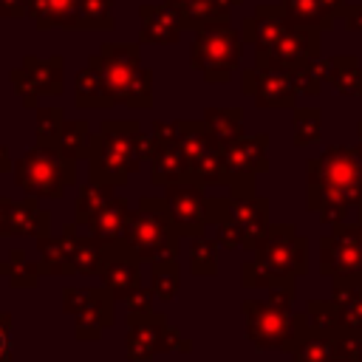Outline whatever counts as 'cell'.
Wrapping results in <instances>:
<instances>
[{
    "label": "cell",
    "instance_id": "83f0119b",
    "mask_svg": "<svg viewBox=\"0 0 362 362\" xmlns=\"http://www.w3.org/2000/svg\"><path fill=\"white\" fill-rule=\"evenodd\" d=\"M34 116H37V130H34L37 147H57L62 124H65V110L57 105H40Z\"/></svg>",
    "mask_w": 362,
    "mask_h": 362
},
{
    "label": "cell",
    "instance_id": "5bb4252c",
    "mask_svg": "<svg viewBox=\"0 0 362 362\" xmlns=\"http://www.w3.org/2000/svg\"><path fill=\"white\" fill-rule=\"evenodd\" d=\"M139 20H141V34H139L141 45H173L181 40L184 31L181 11L167 3H141Z\"/></svg>",
    "mask_w": 362,
    "mask_h": 362
},
{
    "label": "cell",
    "instance_id": "1f68e13d",
    "mask_svg": "<svg viewBox=\"0 0 362 362\" xmlns=\"http://www.w3.org/2000/svg\"><path fill=\"white\" fill-rule=\"evenodd\" d=\"M150 288L158 297V303H170L178 294V266H175V260L150 263Z\"/></svg>",
    "mask_w": 362,
    "mask_h": 362
},
{
    "label": "cell",
    "instance_id": "4dcf8cb0",
    "mask_svg": "<svg viewBox=\"0 0 362 362\" xmlns=\"http://www.w3.org/2000/svg\"><path fill=\"white\" fill-rule=\"evenodd\" d=\"M105 249L107 243L90 238L82 232L79 243H76V255H74V266H76V274H99L102 272V263H105Z\"/></svg>",
    "mask_w": 362,
    "mask_h": 362
},
{
    "label": "cell",
    "instance_id": "7402d4cb",
    "mask_svg": "<svg viewBox=\"0 0 362 362\" xmlns=\"http://www.w3.org/2000/svg\"><path fill=\"white\" fill-rule=\"evenodd\" d=\"M240 0H192L184 11V31H201L206 25H221L229 23V8L238 6Z\"/></svg>",
    "mask_w": 362,
    "mask_h": 362
},
{
    "label": "cell",
    "instance_id": "d590c367",
    "mask_svg": "<svg viewBox=\"0 0 362 362\" xmlns=\"http://www.w3.org/2000/svg\"><path fill=\"white\" fill-rule=\"evenodd\" d=\"M11 314L8 311H0V362H11Z\"/></svg>",
    "mask_w": 362,
    "mask_h": 362
},
{
    "label": "cell",
    "instance_id": "d6986e66",
    "mask_svg": "<svg viewBox=\"0 0 362 362\" xmlns=\"http://www.w3.org/2000/svg\"><path fill=\"white\" fill-rule=\"evenodd\" d=\"M23 235V238H45L51 235V212L37 204L34 195H25L20 201H11V215H8V238Z\"/></svg>",
    "mask_w": 362,
    "mask_h": 362
},
{
    "label": "cell",
    "instance_id": "8fae6325",
    "mask_svg": "<svg viewBox=\"0 0 362 362\" xmlns=\"http://www.w3.org/2000/svg\"><path fill=\"white\" fill-rule=\"evenodd\" d=\"M303 257H305V246L291 226H272L263 243L257 246V260L263 263L266 272H272L277 283H286L294 272H303L305 266Z\"/></svg>",
    "mask_w": 362,
    "mask_h": 362
},
{
    "label": "cell",
    "instance_id": "3957f363",
    "mask_svg": "<svg viewBox=\"0 0 362 362\" xmlns=\"http://www.w3.org/2000/svg\"><path fill=\"white\" fill-rule=\"evenodd\" d=\"M178 238L181 232L170 215L164 195H141L130 215L127 232H124V243L136 252V257L141 263L175 260Z\"/></svg>",
    "mask_w": 362,
    "mask_h": 362
},
{
    "label": "cell",
    "instance_id": "52a82bcc",
    "mask_svg": "<svg viewBox=\"0 0 362 362\" xmlns=\"http://www.w3.org/2000/svg\"><path fill=\"white\" fill-rule=\"evenodd\" d=\"M240 62V37L229 28V23L206 25L195 31L189 65L204 74L206 82H226Z\"/></svg>",
    "mask_w": 362,
    "mask_h": 362
},
{
    "label": "cell",
    "instance_id": "f546056e",
    "mask_svg": "<svg viewBox=\"0 0 362 362\" xmlns=\"http://www.w3.org/2000/svg\"><path fill=\"white\" fill-rule=\"evenodd\" d=\"M218 240L206 238V235H198L192 238L189 243V272L195 277H212L218 272V263H215V255H218Z\"/></svg>",
    "mask_w": 362,
    "mask_h": 362
},
{
    "label": "cell",
    "instance_id": "cb8c5ba5",
    "mask_svg": "<svg viewBox=\"0 0 362 362\" xmlns=\"http://www.w3.org/2000/svg\"><path fill=\"white\" fill-rule=\"evenodd\" d=\"M0 274L8 280L11 288H37L40 286V263L28 260L25 249H11L6 260H0Z\"/></svg>",
    "mask_w": 362,
    "mask_h": 362
},
{
    "label": "cell",
    "instance_id": "4fadbf2b",
    "mask_svg": "<svg viewBox=\"0 0 362 362\" xmlns=\"http://www.w3.org/2000/svg\"><path fill=\"white\" fill-rule=\"evenodd\" d=\"M82 238V229L71 221L62 226L59 235H45L37 238V252H40V272L48 277H65V274H76L74 266V255H76V243Z\"/></svg>",
    "mask_w": 362,
    "mask_h": 362
},
{
    "label": "cell",
    "instance_id": "30bf717a",
    "mask_svg": "<svg viewBox=\"0 0 362 362\" xmlns=\"http://www.w3.org/2000/svg\"><path fill=\"white\" fill-rule=\"evenodd\" d=\"M243 314H246V337L257 348H288L294 337V320L286 305L246 300Z\"/></svg>",
    "mask_w": 362,
    "mask_h": 362
},
{
    "label": "cell",
    "instance_id": "2e32d148",
    "mask_svg": "<svg viewBox=\"0 0 362 362\" xmlns=\"http://www.w3.org/2000/svg\"><path fill=\"white\" fill-rule=\"evenodd\" d=\"M226 218H232L243 232V246L257 249L269 232L266 226V201L252 195H229Z\"/></svg>",
    "mask_w": 362,
    "mask_h": 362
},
{
    "label": "cell",
    "instance_id": "f35d334b",
    "mask_svg": "<svg viewBox=\"0 0 362 362\" xmlns=\"http://www.w3.org/2000/svg\"><path fill=\"white\" fill-rule=\"evenodd\" d=\"M11 201H14V198L0 195V238H8V215H11Z\"/></svg>",
    "mask_w": 362,
    "mask_h": 362
},
{
    "label": "cell",
    "instance_id": "9a60e30c",
    "mask_svg": "<svg viewBox=\"0 0 362 362\" xmlns=\"http://www.w3.org/2000/svg\"><path fill=\"white\" fill-rule=\"evenodd\" d=\"M243 93L255 96L260 107H286L294 99V82L283 71H243Z\"/></svg>",
    "mask_w": 362,
    "mask_h": 362
},
{
    "label": "cell",
    "instance_id": "ab89813d",
    "mask_svg": "<svg viewBox=\"0 0 362 362\" xmlns=\"http://www.w3.org/2000/svg\"><path fill=\"white\" fill-rule=\"evenodd\" d=\"M14 167V161H11V156H8V147L6 144H0V175L3 173H8Z\"/></svg>",
    "mask_w": 362,
    "mask_h": 362
},
{
    "label": "cell",
    "instance_id": "74e56055",
    "mask_svg": "<svg viewBox=\"0 0 362 362\" xmlns=\"http://www.w3.org/2000/svg\"><path fill=\"white\" fill-rule=\"evenodd\" d=\"M297 362H325V345H320V342L303 345L297 354Z\"/></svg>",
    "mask_w": 362,
    "mask_h": 362
},
{
    "label": "cell",
    "instance_id": "5b68a950",
    "mask_svg": "<svg viewBox=\"0 0 362 362\" xmlns=\"http://www.w3.org/2000/svg\"><path fill=\"white\" fill-rule=\"evenodd\" d=\"M164 201L170 206V215L181 232V238H198L206 226L221 223L229 209V198H212L204 192L201 184L181 181L164 187Z\"/></svg>",
    "mask_w": 362,
    "mask_h": 362
},
{
    "label": "cell",
    "instance_id": "e0dca14e",
    "mask_svg": "<svg viewBox=\"0 0 362 362\" xmlns=\"http://www.w3.org/2000/svg\"><path fill=\"white\" fill-rule=\"evenodd\" d=\"M130 201L124 195H116L107 206H102L85 226L82 232L102 240V243H116V240H124V232H127V223H130Z\"/></svg>",
    "mask_w": 362,
    "mask_h": 362
},
{
    "label": "cell",
    "instance_id": "ac0fdd59",
    "mask_svg": "<svg viewBox=\"0 0 362 362\" xmlns=\"http://www.w3.org/2000/svg\"><path fill=\"white\" fill-rule=\"evenodd\" d=\"M147 167H150V181L156 187H170V184L189 181V164H187L178 141H156V150H153Z\"/></svg>",
    "mask_w": 362,
    "mask_h": 362
},
{
    "label": "cell",
    "instance_id": "7c38bea8",
    "mask_svg": "<svg viewBox=\"0 0 362 362\" xmlns=\"http://www.w3.org/2000/svg\"><path fill=\"white\" fill-rule=\"evenodd\" d=\"M99 277H102V286L116 297V303H124L133 291L141 288V260L124 240L107 243Z\"/></svg>",
    "mask_w": 362,
    "mask_h": 362
},
{
    "label": "cell",
    "instance_id": "277c9868",
    "mask_svg": "<svg viewBox=\"0 0 362 362\" xmlns=\"http://www.w3.org/2000/svg\"><path fill=\"white\" fill-rule=\"evenodd\" d=\"M14 184L34 198H62L76 184V161L59 147H31L14 158Z\"/></svg>",
    "mask_w": 362,
    "mask_h": 362
},
{
    "label": "cell",
    "instance_id": "6da1fadb",
    "mask_svg": "<svg viewBox=\"0 0 362 362\" xmlns=\"http://www.w3.org/2000/svg\"><path fill=\"white\" fill-rule=\"evenodd\" d=\"M156 150V139L141 130L133 119H105L90 139L88 150V181L124 187Z\"/></svg>",
    "mask_w": 362,
    "mask_h": 362
},
{
    "label": "cell",
    "instance_id": "60d3db41",
    "mask_svg": "<svg viewBox=\"0 0 362 362\" xmlns=\"http://www.w3.org/2000/svg\"><path fill=\"white\" fill-rule=\"evenodd\" d=\"M164 3H167V6H173V8H178V11H184L192 0H164Z\"/></svg>",
    "mask_w": 362,
    "mask_h": 362
},
{
    "label": "cell",
    "instance_id": "603a6c76",
    "mask_svg": "<svg viewBox=\"0 0 362 362\" xmlns=\"http://www.w3.org/2000/svg\"><path fill=\"white\" fill-rule=\"evenodd\" d=\"M175 141H178V147H181V153H184V158H187V164H189V170H192V164L206 153V150H212L218 141L209 136V130H206V124L204 122H175Z\"/></svg>",
    "mask_w": 362,
    "mask_h": 362
},
{
    "label": "cell",
    "instance_id": "836d02e7",
    "mask_svg": "<svg viewBox=\"0 0 362 362\" xmlns=\"http://www.w3.org/2000/svg\"><path fill=\"white\" fill-rule=\"evenodd\" d=\"M124 305H127L130 314H150V311H156V308H153V305H156V294H153L150 286H141L139 291H133V294L124 300Z\"/></svg>",
    "mask_w": 362,
    "mask_h": 362
},
{
    "label": "cell",
    "instance_id": "d6a6232c",
    "mask_svg": "<svg viewBox=\"0 0 362 362\" xmlns=\"http://www.w3.org/2000/svg\"><path fill=\"white\" fill-rule=\"evenodd\" d=\"M283 11L291 23H317L322 14V0H283Z\"/></svg>",
    "mask_w": 362,
    "mask_h": 362
},
{
    "label": "cell",
    "instance_id": "8992f818",
    "mask_svg": "<svg viewBox=\"0 0 362 362\" xmlns=\"http://www.w3.org/2000/svg\"><path fill=\"white\" fill-rule=\"evenodd\" d=\"M192 348L164 317V311L130 314L127 311V334H124V359L127 362H150L156 354H187Z\"/></svg>",
    "mask_w": 362,
    "mask_h": 362
},
{
    "label": "cell",
    "instance_id": "484cf974",
    "mask_svg": "<svg viewBox=\"0 0 362 362\" xmlns=\"http://www.w3.org/2000/svg\"><path fill=\"white\" fill-rule=\"evenodd\" d=\"M240 107H209L204 113V124L221 147H229L240 139Z\"/></svg>",
    "mask_w": 362,
    "mask_h": 362
},
{
    "label": "cell",
    "instance_id": "d4e9b609",
    "mask_svg": "<svg viewBox=\"0 0 362 362\" xmlns=\"http://www.w3.org/2000/svg\"><path fill=\"white\" fill-rule=\"evenodd\" d=\"M113 189H116V187H110V184H96V181L82 184L79 192H76V201H74V223L82 229L102 206H107V204L116 198Z\"/></svg>",
    "mask_w": 362,
    "mask_h": 362
},
{
    "label": "cell",
    "instance_id": "ffe728a7",
    "mask_svg": "<svg viewBox=\"0 0 362 362\" xmlns=\"http://www.w3.org/2000/svg\"><path fill=\"white\" fill-rule=\"evenodd\" d=\"M74 105L79 110H96V107H113L107 88H105V76L102 68L96 65L93 57H88L85 68L76 71L74 76Z\"/></svg>",
    "mask_w": 362,
    "mask_h": 362
},
{
    "label": "cell",
    "instance_id": "44dd1931",
    "mask_svg": "<svg viewBox=\"0 0 362 362\" xmlns=\"http://www.w3.org/2000/svg\"><path fill=\"white\" fill-rule=\"evenodd\" d=\"M79 3L82 0H31V20L40 31H79Z\"/></svg>",
    "mask_w": 362,
    "mask_h": 362
},
{
    "label": "cell",
    "instance_id": "8d00e7d4",
    "mask_svg": "<svg viewBox=\"0 0 362 362\" xmlns=\"http://www.w3.org/2000/svg\"><path fill=\"white\" fill-rule=\"evenodd\" d=\"M0 17L6 20L31 17V0H0Z\"/></svg>",
    "mask_w": 362,
    "mask_h": 362
},
{
    "label": "cell",
    "instance_id": "f1b7e54d",
    "mask_svg": "<svg viewBox=\"0 0 362 362\" xmlns=\"http://www.w3.org/2000/svg\"><path fill=\"white\" fill-rule=\"evenodd\" d=\"M116 0H82L79 3V31H113Z\"/></svg>",
    "mask_w": 362,
    "mask_h": 362
},
{
    "label": "cell",
    "instance_id": "4316f807",
    "mask_svg": "<svg viewBox=\"0 0 362 362\" xmlns=\"http://www.w3.org/2000/svg\"><path fill=\"white\" fill-rule=\"evenodd\" d=\"M90 124L85 119H74V122H65L62 124V133H59V150L62 156L74 158V161H85L88 158V150H90Z\"/></svg>",
    "mask_w": 362,
    "mask_h": 362
},
{
    "label": "cell",
    "instance_id": "e575fe53",
    "mask_svg": "<svg viewBox=\"0 0 362 362\" xmlns=\"http://www.w3.org/2000/svg\"><path fill=\"white\" fill-rule=\"evenodd\" d=\"M218 243H221L223 249L243 246V232H240V226H238L232 218H223V221L218 223Z\"/></svg>",
    "mask_w": 362,
    "mask_h": 362
},
{
    "label": "cell",
    "instance_id": "ba28073f",
    "mask_svg": "<svg viewBox=\"0 0 362 362\" xmlns=\"http://www.w3.org/2000/svg\"><path fill=\"white\" fill-rule=\"evenodd\" d=\"M62 311L76 320L74 339L79 342H96L107 325L116 322V297L105 286L93 288H62Z\"/></svg>",
    "mask_w": 362,
    "mask_h": 362
},
{
    "label": "cell",
    "instance_id": "9c48e42d",
    "mask_svg": "<svg viewBox=\"0 0 362 362\" xmlns=\"http://www.w3.org/2000/svg\"><path fill=\"white\" fill-rule=\"evenodd\" d=\"M11 88L17 93V99L23 102V107L37 110L42 96H59L65 90V59L59 54L54 57H37L28 54L23 59V65L8 71Z\"/></svg>",
    "mask_w": 362,
    "mask_h": 362
},
{
    "label": "cell",
    "instance_id": "7a4b0ae2",
    "mask_svg": "<svg viewBox=\"0 0 362 362\" xmlns=\"http://www.w3.org/2000/svg\"><path fill=\"white\" fill-rule=\"evenodd\" d=\"M90 57L102 68L113 105L133 110L153 107V71L141 65V42H102L99 54Z\"/></svg>",
    "mask_w": 362,
    "mask_h": 362
}]
</instances>
